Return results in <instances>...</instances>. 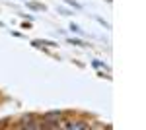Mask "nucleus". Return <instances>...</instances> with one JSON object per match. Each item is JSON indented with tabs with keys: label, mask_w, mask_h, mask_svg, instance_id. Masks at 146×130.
Segmentation results:
<instances>
[{
	"label": "nucleus",
	"mask_w": 146,
	"mask_h": 130,
	"mask_svg": "<svg viewBox=\"0 0 146 130\" xmlns=\"http://www.w3.org/2000/svg\"><path fill=\"white\" fill-rule=\"evenodd\" d=\"M60 126H64V128H90V124L84 122V120H68V122L60 124Z\"/></svg>",
	"instance_id": "1"
},
{
	"label": "nucleus",
	"mask_w": 146,
	"mask_h": 130,
	"mask_svg": "<svg viewBox=\"0 0 146 130\" xmlns=\"http://www.w3.org/2000/svg\"><path fill=\"white\" fill-rule=\"evenodd\" d=\"M62 119V113L60 111H51V113H45L43 115V120H60Z\"/></svg>",
	"instance_id": "2"
}]
</instances>
